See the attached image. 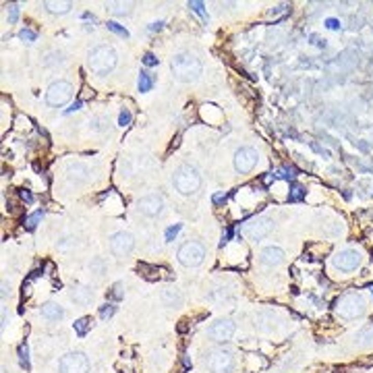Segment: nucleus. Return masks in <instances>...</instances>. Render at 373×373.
<instances>
[{
    "label": "nucleus",
    "mask_w": 373,
    "mask_h": 373,
    "mask_svg": "<svg viewBox=\"0 0 373 373\" xmlns=\"http://www.w3.org/2000/svg\"><path fill=\"white\" fill-rule=\"evenodd\" d=\"M44 7H46L50 13H54V15H64V13H69L71 11V3H44Z\"/></svg>",
    "instance_id": "obj_20"
},
{
    "label": "nucleus",
    "mask_w": 373,
    "mask_h": 373,
    "mask_svg": "<svg viewBox=\"0 0 373 373\" xmlns=\"http://www.w3.org/2000/svg\"><path fill=\"white\" fill-rule=\"evenodd\" d=\"M71 96H73V85L71 83H67V81H54L48 87V92H46V102H48V106L58 108V106L67 104L71 100Z\"/></svg>",
    "instance_id": "obj_7"
},
{
    "label": "nucleus",
    "mask_w": 373,
    "mask_h": 373,
    "mask_svg": "<svg viewBox=\"0 0 373 373\" xmlns=\"http://www.w3.org/2000/svg\"><path fill=\"white\" fill-rule=\"evenodd\" d=\"M120 291H122V284H120V282H116L114 286H112V291H110V297H112V299H116V301H118V299H122V293H120Z\"/></svg>",
    "instance_id": "obj_36"
},
{
    "label": "nucleus",
    "mask_w": 373,
    "mask_h": 373,
    "mask_svg": "<svg viewBox=\"0 0 373 373\" xmlns=\"http://www.w3.org/2000/svg\"><path fill=\"white\" fill-rule=\"evenodd\" d=\"M79 108H81V102H75V104H73V106L69 108L67 112H75V110H79Z\"/></svg>",
    "instance_id": "obj_42"
},
{
    "label": "nucleus",
    "mask_w": 373,
    "mask_h": 373,
    "mask_svg": "<svg viewBox=\"0 0 373 373\" xmlns=\"http://www.w3.org/2000/svg\"><path fill=\"white\" fill-rule=\"evenodd\" d=\"M278 177H282V179H295V177H297V168L286 166L284 170H280V172H278Z\"/></svg>",
    "instance_id": "obj_33"
},
{
    "label": "nucleus",
    "mask_w": 373,
    "mask_h": 373,
    "mask_svg": "<svg viewBox=\"0 0 373 373\" xmlns=\"http://www.w3.org/2000/svg\"><path fill=\"white\" fill-rule=\"evenodd\" d=\"M143 64H145V67H156V64H158V58L153 56L151 52H145V54H143Z\"/></svg>",
    "instance_id": "obj_34"
},
{
    "label": "nucleus",
    "mask_w": 373,
    "mask_h": 373,
    "mask_svg": "<svg viewBox=\"0 0 373 373\" xmlns=\"http://www.w3.org/2000/svg\"><path fill=\"white\" fill-rule=\"evenodd\" d=\"M189 9H191L195 15H199V17H201V21H208V15H205V9H203V3H199V0H193V3H189Z\"/></svg>",
    "instance_id": "obj_23"
},
{
    "label": "nucleus",
    "mask_w": 373,
    "mask_h": 373,
    "mask_svg": "<svg viewBox=\"0 0 373 373\" xmlns=\"http://www.w3.org/2000/svg\"><path fill=\"white\" fill-rule=\"evenodd\" d=\"M108 29H110V31H114V33H116V35H120V37H125V39L129 37V31H127L122 25L114 23V21H108Z\"/></svg>",
    "instance_id": "obj_28"
},
{
    "label": "nucleus",
    "mask_w": 373,
    "mask_h": 373,
    "mask_svg": "<svg viewBox=\"0 0 373 373\" xmlns=\"http://www.w3.org/2000/svg\"><path fill=\"white\" fill-rule=\"evenodd\" d=\"M325 25H327V29H340V23H338L336 19H327Z\"/></svg>",
    "instance_id": "obj_38"
},
{
    "label": "nucleus",
    "mask_w": 373,
    "mask_h": 373,
    "mask_svg": "<svg viewBox=\"0 0 373 373\" xmlns=\"http://www.w3.org/2000/svg\"><path fill=\"white\" fill-rule=\"evenodd\" d=\"M172 185L181 195H193V193L199 191V187H201V177H199V172H197L193 166L183 164V166H179L177 170H174Z\"/></svg>",
    "instance_id": "obj_3"
},
{
    "label": "nucleus",
    "mask_w": 373,
    "mask_h": 373,
    "mask_svg": "<svg viewBox=\"0 0 373 373\" xmlns=\"http://www.w3.org/2000/svg\"><path fill=\"white\" fill-rule=\"evenodd\" d=\"M19 37L31 44V42H35V39H37V33H35V31H31V29H21V31H19Z\"/></svg>",
    "instance_id": "obj_32"
},
{
    "label": "nucleus",
    "mask_w": 373,
    "mask_h": 373,
    "mask_svg": "<svg viewBox=\"0 0 373 373\" xmlns=\"http://www.w3.org/2000/svg\"><path fill=\"white\" fill-rule=\"evenodd\" d=\"M135 247V240L129 232H114L110 236V251L116 255V257H125L133 251Z\"/></svg>",
    "instance_id": "obj_12"
},
{
    "label": "nucleus",
    "mask_w": 373,
    "mask_h": 373,
    "mask_svg": "<svg viewBox=\"0 0 373 373\" xmlns=\"http://www.w3.org/2000/svg\"><path fill=\"white\" fill-rule=\"evenodd\" d=\"M137 210L147 218H156L164 210V199L160 195H145L137 201Z\"/></svg>",
    "instance_id": "obj_13"
},
{
    "label": "nucleus",
    "mask_w": 373,
    "mask_h": 373,
    "mask_svg": "<svg viewBox=\"0 0 373 373\" xmlns=\"http://www.w3.org/2000/svg\"><path fill=\"white\" fill-rule=\"evenodd\" d=\"M39 311H42V317L48 319V321H60L64 317V309H62L58 303H52V301L50 303H44Z\"/></svg>",
    "instance_id": "obj_16"
},
{
    "label": "nucleus",
    "mask_w": 373,
    "mask_h": 373,
    "mask_svg": "<svg viewBox=\"0 0 373 373\" xmlns=\"http://www.w3.org/2000/svg\"><path fill=\"white\" fill-rule=\"evenodd\" d=\"M137 87H139V92H149L151 87H153V77L149 75V73H141L139 75V81H137Z\"/></svg>",
    "instance_id": "obj_22"
},
{
    "label": "nucleus",
    "mask_w": 373,
    "mask_h": 373,
    "mask_svg": "<svg viewBox=\"0 0 373 373\" xmlns=\"http://www.w3.org/2000/svg\"><path fill=\"white\" fill-rule=\"evenodd\" d=\"M17 19H19V7L17 5H11L9 7V23H15Z\"/></svg>",
    "instance_id": "obj_35"
},
{
    "label": "nucleus",
    "mask_w": 373,
    "mask_h": 373,
    "mask_svg": "<svg viewBox=\"0 0 373 373\" xmlns=\"http://www.w3.org/2000/svg\"><path fill=\"white\" fill-rule=\"evenodd\" d=\"M205 367L212 373H232L234 369V355L228 348H214L208 353Z\"/></svg>",
    "instance_id": "obj_5"
},
{
    "label": "nucleus",
    "mask_w": 373,
    "mask_h": 373,
    "mask_svg": "<svg viewBox=\"0 0 373 373\" xmlns=\"http://www.w3.org/2000/svg\"><path fill=\"white\" fill-rule=\"evenodd\" d=\"M71 299L77 305H90L94 301V291L87 288V286H81V284H77V286L71 288Z\"/></svg>",
    "instance_id": "obj_17"
},
{
    "label": "nucleus",
    "mask_w": 373,
    "mask_h": 373,
    "mask_svg": "<svg viewBox=\"0 0 373 373\" xmlns=\"http://www.w3.org/2000/svg\"><path fill=\"white\" fill-rule=\"evenodd\" d=\"M114 311H116V307L108 303V305H104L102 309H100V317H102V319H108V317H112V315H114Z\"/></svg>",
    "instance_id": "obj_29"
},
{
    "label": "nucleus",
    "mask_w": 373,
    "mask_h": 373,
    "mask_svg": "<svg viewBox=\"0 0 373 373\" xmlns=\"http://www.w3.org/2000/svg\"><path fill=\"white\" fill-rule=\"evenodd\" d=\"M230 236H232V228H228V230L224 232V236H222V247L228 243V238H230Z\"/></svg>",
    "instance_id": "obj_41"
},
{
    "label": "nucleus",
    "mask_w": 373,
    "mask_h": 373,
    "mask_svg": "<svg viewBox=\"0 0 373 373\" xmlns=\"http://www.w3.org/2000/svg\"><path fill=\"white\" fill-rule=\"evenodd\" d=\"M170 69L174 73L179 81L183 83H191V81H197L201 75V62L197 60L193 54L189 52H179L172 56V62H170Z\"/></svg>",
    "instance_id": "obj_1"
},
{
    "label": "nucleus",
    "mask_w": 373,
    "mask_h": 373,
    "mask_svg": "<svg viewBox=\"0 0 373 373\" xmlns=\"http://www.w3.org/2000/svg\"><path fill=\"white\" fill-rule=\"evenodd\" d=\"M286 13H288V7H286V5L274 7V9L270 11V19H278V17H282V15H286Z\"/></svg>",
    "instance_id": "obj_31"
},
{
    "label": "nucleus",
    "mask_w": 373,
    "mask_h": 373,
    "mask_svg": "<svg viewBox=\"0 0 373 373\" xmlns=\"http://www.w3.org/2000/svg\"><path fill=\"white\" fill-rule=\"evenodd\" d=\"M42 216H44V212H42V210H39V212H35V214H31V216L27 218V220H25V228H27V230H33V228L37 226V222L42 220Z\"/></svg>",
    "instance_id": "obj_27"
},
{
    "label": "nucleus",
    "mask_w": 373,
    "mask_h": 373,
    "mask_svg": "<svg viewBox=\"0 0 373 373\" xmlns=\"http://www.w3.org/2000/svg\"><path fill=\"white\" fill-rule=\"evenodd\" d=\"M334 311L342 319H357V317H363L365 315L367 303H365V299L359 293H346V295H342L336 301Z\"/></svg>",
    "instance_id": "obj_2"
},
{
    "label": "nucleus",
    "mask_w": 373,
    "mask_h": 373,
    "mask_svg": "<svg viewBox=\"0 0 373 373\" xmlns=\"http://www.w3.org/2000/svg\"><path fill=\"white\" fill-rule=\"evenodd\" d=\"M21 197H23V199H25L27 203H31V201H33V195H31L29 191H21Z\"/></svg>",
    "instance_id": "obj_40"
},
{
    "label": "nucleus",
    "mask_w": 373,
    "mask_h": 373,
    "mask_svg": "<svg viewBox=\"0 0 373 373\" xmlns=\"http://www.w3.org/2000/svg\"><path fill=\"white\" fill-rule=\"evenodd\" d=\"M305 197V189L301 187V185H291V195H288V199L291 201H301Z\"/></svg>",
    "instance_id": "obj_25"
},
{
    "label": "nucleus",
    "mask_w": 373,
    "mask_h": 373,
    "mask_svg": "<svg viewBox=\"0 0 373 373\" xmlns=\"http://www.w3.org/2000/svg\"><path fill=\"white\" fill-rule=\"evenodd\" d=\"M181 228H183L181 224H174V226H170V228L166 230V240H168V243H172V240L177 238V234L181 232Z\"/></svg>",
    "instance_id": "obj_30"
},
{
    "label": "nucleus",
    "mask_w": 373,
    "mask_h": 373,
    "mask_svg": "<svg viewBox=\"0 0 373 373\" xmlns=\"http://www.w3.org/2000/svg\"><path fill=\"white\" fill-rule=\"evenodd\" d=\"M69 177L75 179V181H87V179H90V168H87L85 164L69 166Z\"/></svg>",
    "instance_id": "obj_19"
},
{
    "label": "nucleus",
    "mask_w": 373,
    "mask_h": 373,
    "mask_svg": "<svg viewBox=\"0 0 373 373\" xmlns=\"http://www.w3.org/2000/svg\"><path fill=\"white\" fill-rule=\"evenodd\" d=\"M19 361L25 369H29V348H27V344L19 346Z\"/></svg>",
    "instance_id": "obj_24"
},
{
    "label": "nucleus",
    "mask_w": 373,
    "mask_h": 373,
    "mask_svg": "<svg viewBox=\"0 0 373 373\" xmlns=\"http://www.w3.org/2000/svg\"><path fill=\"white\" fill-rule=\"evenodd\" d=\"M129 122H131V112H129V110H122V112L118 114V125H120V127H127Z\"/></svg>",
    "instance_id": "obj_37"
},
{
    "label": "nucleus",
    "mask_w": 373,
    "mask_h": 373,
    "mask_svg": "<svg viewBox=\"0 0 373 373\" xmlns=\"http://www.w3.org/2000/svg\"><path fill=\"white\" fill-rule=\"evenodd\" d=\"M162 301L166 307H181L183 305V295L177 288H168L162 293Z\"/></svg>",
    "instance_id": "obj_18"
},
{
    "label": "nucleus",
    "mask_w": 373,
    "mask_h": 373,
    "mask_svg": "<svg viewBox=\"0 0 373 373\" xmlns=\"http://www.w3.org/2000/svg\"><path fill=\"white\" fill-rule=\"evenodd\" d=\"M261 263L263 266H280V263L284 261V251L280 247H266L261 251Z\"/></svg>",
    "instance_id": "obj_15"
},
{
    "label": "nucleus",
    "mask_w": 373,
    "mask_h": 373,
    "mask_svg": "<svg viewBox=\"0 0 373 373\" xmlns=\"http://www.w3.org/2000/svg\"><path fill=\"white\" fill-rule=\"evenodd\" d=\"M179 261L183 263V266L187 268H197L203 263V257H205V249L201 243H197V240H189V243H185L179 253H177Z\"/></svg>",
    "instance_id": "obj_6"
},
{
    "label": "nucleus",
    "mask_w": 373,
    "mask_h": 373,
    "mask_svg": "<svg viewBox=\"0 0 373 373\" xmlns=\"http://www.w3.org/2000/svg\"><path fill=\"white\" fill-rule=\"evenodd\" d=\"M222 201H226V193H216L214 195V203H222Z\"/></svg>",
    "instance_id": "obj_39"
},
{
    "label": "nucleus",
    "mask_w": 373,
    "mask_h": 373,
    "mask_svg": "<svg viewBox=\"0 0 373 373\" xmlns=\"http://www.w3.org/2000/svg\"><path fill=\"white\" fill-rule=\"evenodd\" d=\"M162 27H164V23H162V21H160V23H153V25H151L149 29H151V31H156V29H162Z\"/></svg>",
    "instance_id": "obj_43"
},
{
    "label": "nucleus",
    "mask_w": 373,
    "mask_h": 373,
    "mask_svg": "<svg viewBox=\"0 0 373 373\" xmlns=\"http://www.w3.org/2000/svg\"><path fill=\"white\" fill-rule=\"evenodd\" d=\"M73 327H75V332H77L79 336H85L87 330L92 327V317H81V319H77V321L73 323Z\"/></svg>",
    "instance_id": "obj_21"
},
{
    "label": "nucleus",
    "mask_w": 373,
    "mask_h": 373,
    "mask_svg": "<svg viewBox=\"0 0 373 373\" xmlns=\"http://www.w3.org/2000/svg\"><path fill=\"white\" fill-rule=\"evenodd\" d=\"M60 373H87L90 371V359L83 353H67L58 361Z\"/></svg>",
    "instance_id": "obj_8"
},
{
    "label": "nucleus",
    "mask_w": 373,
    "mask_h": 373,
    "mask_svg": "<svg viewBox=\"0 0 373 373\" xmlns=\"http://www.w3.org/2000/svg\"><path fill=\"white\" fill-rule=\"evenodd\" d=\"M87 67L96 75H108L116 67V52L110 46H98L87 56Z\"/></svg>",
    "instance_id": "obj_4"
},
{
    "label": "nucleus",
    "mask_w": 373,
    "mask_h": 373,
    "mask_svg": "<svg viewBox=\"0 0 373 373\" xmlns=\"http://www.w3.org/2000/svg\"><path fill=\"white\" fill-rule=\"evenodd\" d=\"M234 332H236L234 321H230V319H218V321H214V323L210 325L208 336H210V340H214V342H218V344H224V342L232 340Z\"/></svg>",
    "instance_id": "obj_11"
},
{
    "label": "nucleus",
    "mask_w": 373,
    "mask_h": 373,
    "mask_svg": "<svg viewBox=\"0 0 373 373\" xmlns=\"http://www.w3.org/2000/svg\"><path fill=\"white\" fill-rule=\"evenodd\" d=\"M259 162V153L253 147H240L234 153V170L238 174H247L251 172Z\"/></svg>",
    "instance_id": "obj_10"
},
{
    "label": "nucleus",
    "mask_w": 373,
    "mask_h": 373,
    "mask_svg": "<svg viewBox=\"0 0 373 373\" xmlns=\"http://www.w3.org/2000/svg\"><path fill=\"white\" fill-rule=\"evenodd\" d=\"M274 230V220L268 216H259V218H253L245 224V234L251 238V240H261L266 238L270 232Z\"/></svg>",
    "instance_id": "obj_9"
},
{
    "label": "nucleus",
    "mask_w": 373,
    "mask_h": 373,
    "mask_svg": "<svg viewBox=\"0 0 373 373\" xmlns=\"http://www.w3.org/2000/svg\"><path fill=\"white\" fill-rule=\"evenodd\" d=\"M108 11L112 15H129V5H122V3H110L108 5Z\"/></svg>",
    "instance_id": "obj_26"
},
{
    "label": "nucleus",
    "mask_w": 373,
    "mask_h": 373,
    "mask_svg": "<svg viewBox=\"0 0 373 373\" xmlns=\"http://www.w3.org/2000/svg\"><path fill=\"white\" fill-rule=\"evenodd\" d=\"M334 266L342 272H355L359 266H361V253L359 251H353V249H346V251H340L336 257H334Z\"/></svg>",
    "instance_id": "obj_14"
}]
</instances>
